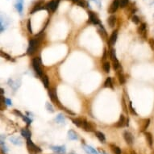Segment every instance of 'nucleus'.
<instances>
[{
	"label": "nucleus",
	"mask_w": 154,
	"mask_h": 154,
	"mask_svg": "<svg viewBox=\"0 0 154 154\" xmlns=\"http://www.w3.org/2000/svg\"><path fill=\"white\" fill-rule=\"evenodd\" d=\"M27 148L29 154H37L41 152V149L38 146H36L31 139L27 140Z\"/></svg>",
	"instance_id": "nucleus-1"
},
{
	"label": "nucleus",
	"mask_w": 154,
	"mask_h": 154,
	"mask_svg": "<svg viewBox=\"0 0 154 154\" xmlns=\"http://www.w3.org/2000/svg\"><path fill=\"white\" fill-rule=\"evenodd\" d=\"M39 44H40V41H39L38 39H32V40H30L29 46H28V48H27V53L28 55H32L36 52V48H38Z\"/></svg>",
	"instance_id": "nucleus-2"
},
{
	"label": "nucleus",
	"mask_w": 154,
	"mask_h": 154,
	"mask_svg": "<svg viewBox=\"0 0 154 154\" xmlns=\"http://www.w3.org/2000/svg\"><path fill=\"white\" fill-rule=\"evenodd\" d=\"M82 128L84 129L86 132H95L96 129V125L93 122H88L85 119H82Z\"/></svg>",
	"instance_id": "nucleus-3"
},
{
	"label": "nucleus",
	"mask_w": 154,
	"mask_h": 154,
	"mask_svg": "<svg viewBox=\"0 0 154 154\" xmlns=\"http://www.w3.org/2000/svg\"><path fill=\"white\" fill-rule=\"evenodd\" d=\"M32 66H33L34 70H35V72L37 73L40 77H42L43 72L41 68V60H40L39 57H36L32 60Z\"/></svg>",
	"instance_id": "nucleus-4"
},
{
	"label": "nucleus",
	"mask_w": 154,
	"mask_h": 154,
	"mask_svg": "<svg viewBox=\"0 0 154 154\" xmlns=\"http://www.w3.org/2000/svg\"><path fill=\"white\" fill-rule=\"evenodd\" d=\"M110 58H111V60L113 61V68H114V69L117 70L119 67H120V64H119L118 59H117L116 53H115V50L114 48L110 49Z\"/></svg>",
	"instance_id": "nucleus-5"
},
{
	"label": "nucleus",
	"mask_w": 154,
	"mask_h": 154,
	"mask_svg": "<svg viewBox=\"0 0 154 154\" xmlns=\"http://www.w3.org/2000/svg\"><path fill=\"white\" fill-rule=\"evenodd\" d=\"M59 2H60V0H53V1L48 2V3L44 6V9H47V10L54 12L57 9Z\"/></svg>",
	"instance_id": "nucleus-6"
},
{
	"label": "nucleus",
	"mask_w": 154,
	"mask_h": 154,
	"mask_svg": "<svg viewBox=\"0 0 154 154\" xmlns=\"http://www.w3.org/2000/svg\"><path fill=\"white\" fill-rule=\"evenodd\" d=\"M88 15H89V19H90V22L91 23L94 24V25L100 24L99 19H98L96 14L94 13L93 11H88Z\"/></svg>",
	"instance_id": "nucleus-7"
},
{
	"label": "nucleus",
	"mask_w": 154,
	"mask_h": 154,
	"mask_svg": "<svg viewBox=\"0 0 154 154\" xmlns=\"http://www.w3.org/2000/svg\"><path fill=\"white\" fill-rule=\"evenodd\" d=\"M119 7V0H113L112 3L110 5L107 11H108V13L110 14H113L118 10Z\"/></svg>",
	"instance_id": "nucleus-8"
},
{
	"label": "nucleus",
	"mask_w": 154,
	"mask_h": 154,
	"mask_svg": "<svg viewBox=\"0 0 154 154\" xmlns=\"http://www.w3.org/2000/svg\"><path fill=\"white\" fill-rule=\"evenodd\" d=\"M117 38H118V30H115L112 32L111 36H110L109 40L107 41V44H108L110 46H113L115 45V42L117 41Z\"/></svg>",
	"instance_id": "nucleus-9"
},
{
	"label": "nucleus",
	"mask_w": 154,
	"mask_h": 154,
	"mask_svg": "<svg viewBox=\"0 0 154 154\" xmlns=\"http://www.w3.org/2000/svg\"><path fill=\"white\" fill-rule=\"evenodd\" d=\"M124 138L126 141V143L129 145H132V144H133L134 143V139H133V135H132V133H130L129 132L126 131L124 132Z\"/></svg>",
	"instance_id": "nucleus-10"
},
{
	"label": "nucleus",
	"mask_w": 154,
	"mask_h": 154,
	"mask_svg": "<svg viewBox=\"0 0 154 154\" xmlns=\"http://www.w3.org/2000/svg\"><path fill=\"white\" fill-rule=\"evenodd\" d=\"M42 9H44V1L41 0V1H39L36 3V5L34 6L32 10L30 11V14H34L35 12L38 11L40 10H42Z\"/></svg>",
	"instance_id": "nucleus-11"
},
{
	"label": "nucleus",
	"mask_w": 154,
	"mask_h": 154,
	"mask_svg": "<svg viewBox=\"0 0 154 154\" xmlns=\"http://www.w3.org/2000/svg\"><path fill=\"white\" fill-rule=\"evenodd\" d=\"M137 32L138 33L140 34V35L142 36L143 38H146V23H141L140 25L138 27V29H137Z\"/></svg>",
	"instance_id": "nucleus-12"
},
{
	"label": "nucleus",
	"mask_w": 154,
	"mask_h": 154,
	"mask_svg": "<svg viewBox=\"0 0 154 154\" xmlns=\"http://www.w3.org/2000/svg\"><path fill=\"white\" fill-rule=\"evenodd\" d=\"M15 7L20 14H22L23 10V0H17Z\"/></svg>",
	"instance_id": "nucleus-13"
},
{
	"label": "nucleus",
	"mask_w": 154,
	"mask_h": 154,
	"mask_svg": "<svg viewBox=\"0 0 154 154\" xmlns=\"http://www.w3.org/2000/svg\"><path fill=\"white\" fill-rule=\"evenodd\" d=\"M117 75H118V79H119V83H120V85H124L126 82V78L124 77V73L122 72V70L117 69Z\"/></svg>",
	"instance_id": "nucleus-14"
},
{
	"label": "nucleus",
	"mask_w": 154,
	"mask_h": 154,
	"mask_svg": "<svg viewBox=\"0 0 154 154\" xmlns=\"http://www.w3.org/2000/svg\"><path fill=\"white\" fill-rule=\"evenodd\" d=\"M124 125H126V121H125V117L124 115H121L120 117H119V121L115 124V127L116 128H122L124 127Z\"/></svg>",
	"instance_id": "nucleus-15"
},
{
	"label": "nucleus",
	"mask_w": 154,
	"mask_h": 154,
	"mask_svg": "<svg viewBox=\"0 0 154 154\" xmlns=\"http://www.w3.org/2000/svg\"><path fill=\"white\" fill-rule=\"evenodd\" d=\"M107 23H108V25L110 26V27H115V23H116V17L115 15H110V16L107 19Z\"/></svg>",
	"instance_id": "nucleus-16"
},
{
	"label": "nucleus",
	"mask_w": 154,
	"mask_h": 154,
	"mask_svg": "<svg viewBox=\"0 0 154 154\" xmlns=\"http://www.w3.org/2000/svg\"><path fill=\"white\" fill-rule=\"evenodd\" d=\"M144 135H145V138H146V140H147L148 144H149V145L150 147H152L153 146V135H152V134H151L150 132H144Z\"/></svg>",
	"instance_id": "nucleus-17"
},
{
	"label": "nucleus",
	"mask_w": 154,
	"mask_h": 154,
	"mask_svg": "<svg viewBox=\"0 0 154 154\" xmlns=\"http://www.w3.org/2000/svg\"><path fill=\"white\" fill-rule=\"evenodd\" d=\"M68 136H69V139L71 140H77L78 139V134L73 130H72V129L68 132Z\"/></svg>",
	"instance_id": "nucleus-18"
},
{
	"label": "nucleus",
	"mask_w": 154,
	"mask_h": 154,
	"mask_svg": "<svg viewBox=\"0 0 154 154\" xmlns=\"http://www.w3.org/2000/svg\"><path fill=\"white\" fill-rule=\"evenodd\" d=\"M50 149L52 150L55 151L57 153H65L66 152V147L65 146H54V145H51Z\"/></svg>",
	"instance_id": "nucleus-19"
},
{
	"label": "nucleus",
	"mask_w": 154,
	"mask_h": 154,
	"mask_svg": "<svg viewBox=\"0 0 154 154\" xmlns=\"http://www.w3.org/2000/svg\"><path fill=\"white\" fill-rule=\"evenodd\" d=\"M95 135H96V137L98 138V140H99L100 142L102 143H105L106 141V137L105 135H104L103 133H102L101 132H98V131H95Z\"/></svg>",
	"instance_id": "nucleus-20"
},
{
	"label": "nucleus",
	"mask_w": 154,
	"mask_h": 154,
	"mask_svg": "<svg viewBox=\"0 0 154 154\" xmlns=\"http://www.w3.org/2000/svg\"><path fill=\"white\" fill-rule=\"evenodd\" d=\"M20 132H21V135H22L24 138H26L27 140L31 139V135H32V134H31V132H30V131L28 130V129L23 128V129L21 130Z\"/></svg>",
	"instance_id": "nucleus-21"
},
{
	"label": "nucleus",
	"mask_w": 154,
	"mask_h": 154,
	"mask_svg": "<svg viewBox=\"0 0 154 154\" xmlns=\"http://www.w3.org/2000/svg\"><path fill=\"white\" fill-rule=\"evenodd\" d=\"M150 124V119H144V122L142 123V126H141L140 128V132H144L148 128V127L149 126Z\"/></svg>",
	"instance_id": "nucleus-22"
},
{
	"label": "nucleus",
	"mask_w": 154,
	"mask_h": 154,
	"mask_svg": "<svg viewBox=\"0 0 154 154\" xmlns=\"http://www.w3.org/2000/svg\"><path fill=\"white\" fill-rule=\"evenodd\" d=\"M110 148L111 149L112 152L115 153V154H121L122 153V151L120 149V148L118 147L117 145H115V144H109Z\"/></svg>",
	"instance_id": "nucleus-23"
},
{
	"label": "nucleus",
	"mask_w": 154,
	"mask_h": 154,
	"mask_svg": "<svg viewBox=\"0 0 154 154\" xmlns=\"http://www.w3.org/2000/svg\"><path fill=\"white\" fill-rule=\"evenodd\" d=\"M99 26H100V29H98V33H99L100 35H101L102 38H104V40L107 39V32H106L105 28H104V27H103V25H102L101 23L99 24Z\"/></svg>",
	"instance_id": "nucleus-24"
},
{
	"label": "nucleus",
	"mask_w": 154,
	"mask_h": 154,
	"mask_svg": "<svg viewBox=\"0 0 154 154\" xmlns=\"http://www.w3.org/2000/svg\"><path fill=\"white\" fill-rule=\"evenodd\" d=\"M10 140L11 141L12 144H15V145H21L23 144V141L20 137H11Z\"/></svg>",
	"instance_id": "nucleus-25"
},
{
	"label": "nucleus",
	"mask_w": 154,
	"mask_h": 154,
	"mask_svg": "<svg viewBox=\"0 0 154 154\" xmlns=\"http://www.w3.org/2000/svg\"><path fill=\"white\" fill-rule=\"evenodd\" d=\"M104 87H108V88H110V89H114V87H113V82H112V80H111V78H110L108 77L107 79L105 82H104Z\"/></svg>",
	"instance_id": "nucleus-26"
},
{
	"label": "nucleus",
	"mask_w": 154,
	"mask_h": 154,
	"mask_svg": "<svg viewBox=\"0 0 154 154\" xmlns=\"http://www.w3.org/2000/svg\"><path fill=\"white\" fill-rule=\"evenodd\" d=\"M42 82H43V84H44V87L45 88H48L49 87V80H48V77L46 75V74H43L42 77Z\"/></svg>",
	"instance_id": "nucleus-27"
},
{
	"label": "nucleus",
	"mask_w": 154,
	"mask_h": 154,
	"mask_svg": "<svg viewBox=\"0 0 154 154\" xmlns=\"http://www.w3.org/2000/svg\"><path fill=\"white\" fill-rule=\"evenodd\" d=\"M72 121L73 123V124H75L77 127L82 128V119H79V118L73 119Z\"/></svg>",
	"instance_id": "nucleus-28"
},
{
	"label": "nucleus",
	"mask_w": 154,
	"mask_h": 154,
	"mask_svg": "<svg viewBox=\"0 0 154 154\" xmlns=\"http://www.w3.org/2000/svg\"><path fill=\"white\" fill-rule=\"evenodd\" d=\"M6 107V98L1 95V98H0V109L1 110H4Z\"/></svg>",
	"instance_id": "nucleus-29"
},
{
	"label": "nucleus",
	"mask_w": 154,
	"mask_h": 154,
	"mask_svg": "<svg viewBox=\"0 0 154 154\" xmlns=\"http://www.w3.org/2000/svg\"><path fill=\"white\" fill-rule=\"evenodd\" d=\"M77 4H78L79 7H81L82 8H86L89 6V3H88V2L87 1V0H80Z\"/></svg>",
	"instance_id": "nucleus-30"
},
{
	"label": "nucleus",
	"mask_w": 154,
	"mask_h": 154,
	"mask_svg": "<svg viewBox=\"0 0 154 154\" xmlns=\"http://www.w3.org/2000/svg\"><path fill=\"white\" fill-rule=\"evenodd\" d=\"M103 70H104V71H105L106 73H109V72H110V63L108 62V61H105V62L103 63Z\"/></svg>",
	"instance_id": "nucleus-31"
},
{
	"label": "nucleus",
	"mask_w": 154,
	"mask_h": 154,
	"mask_svg": "<svg viewBox=\"0 0 154 154\" xmlns=\"http://www.w3.org/2000/svg\"><path fill=\"white\" fill-rule=\"evenodd\" d=\"M56 121L58 122V123H61V124H64L65 123V117L63 116V115H61V114H59L57 117H56Z\"/></svg>",
	"instance_id": "nucleus-32"
},
{
	"label": "nucleus",
	"mask_w": 154,
	"mask_h": 154,
	"mask_svg": "<svg viewBox=\"0 0 154 154\" xmlns=\"http://www.w3.org/2000/svg\"><path fill=\"white\" fill-rule=\"evenodd\" d=\"M46 108H47V110H48L49 112H51V113H53L55 111L53 105H52L51 103H49L48 102H47V103H46Z\"/></svg>",
	"instance_id": "nucleus-33"
},
{
	"label": "nucleus",
	"mask_w": 154,
	"mask_h": 154,
	"mask_svg": "<svg viewBox=\"0 0 154 154\" xmlns=\"http://www.w3.org/2000/svg\"><path fill=\"white\" fill-rule=\"evenodd\" d=\"M132 21L135 24H139L140 23V18L138 17L136 15H133L132 17Z\"/></svg>",
	"instance_id": "nucleus-34"
},
{
	"label": "nucleus",
	"mask_w": 154,
	"mask_h": 154,
	"mask_svg": "<svg viewBox=\"0 0 154 154\" xmlns=\"http://www.w3.org/2000/svg\"><path fill=\"white\" fill-rule=\"evenodd\" d=\"M128 0H119V7L121 8H124L128 4Z\"/></svg>",
	"instance_id": "nucleus-35"
},
{
	"label": "nucleus",
	"mask_w": 154,
	"mask_h": 154,
	"mask_svg": "<svg viewBox=\"0 0 154 154\" xmlns=\"http://www.w3.org/2000/svg\"><path fill=\"white\" fill-rule=\"evenodd\" d=\"M129 110H130V112L132 114V115H137V113L135 111V108L132 107V102H129Z\"/></svg>",
	"instance_id": "nucleus-36"
},
{
	"label": "nucleus",
	"mask_w": 154,
	"mask_h": 154,
	"mask_svg": "<svg viewBox=\"0 0 154 154\" xmlns=\"http://www.w3.org/2000/svg\"><path fill=\"white\" fill-rule=\"evenodd\" d=\"M1 56H2V57H5L6 59H7V60H9V61H14V60L11 57V56H9V55L7 54V53H4L2 51H1Z\"/></svg>",
	"instance_id": "nucleus-37"
},
{
	"label": "nucleus",
	"mask_w": 154,
	"mask_h": 154,
	"mask_svg": "<svg viewBox=\"0 0 154 154\" xmlns=\"http://www.w3.org/2000/svg\"><path fill=\"white\" fill-rule=\"evenodd\" d=\"M27 30H28V32H29L31 34H32V23H31V20H27Z\"/></svg>",
	"instance_id": "nucleus-38"
},
{
	"label": "nucleus",
	"mask_w": 154,
	"mask_h": 154,
	"mask_svg": "<svg viewBox=\"0 0 154 154\" xmlns=\"http://www.w3.org/2000/svg\"><path fill=\"white\" fill-rule=\"evenodd\" d=\"M149 44L150 46V48L154 50V39L153 38H150L149 39Z\"/></svg>",
	"instance_id": "nucleus-39"
},
{
	"label": "nucleus",
	"mask_w": 154,
	"mask_h": 154,
	"mask_svg": "<svg viewBox=\"0 0 154 154\" xmlns=\"http://www.w3.org/2000/svg\"><path fill=\"white\" fill-rule=\"evenodd\" d=\"M122 104H123V107H124V111L126 113H128V107L127 106H126V102H125V99H124V98H122Z\"/></svg>",
	"instance_id": "nucleus-40"
},
{
	"label": "nucleus",
	"mask_w": 154,
	"mask_h": 154,
	"mask_svg": "<svg viewBox=\"0 0 154 154\" xmlns=\"http://www.w3.org/2000/svg\"><path fill=\"white\" fill-rule=\"evenodd\" d=\"M22 118H23V120H25V121H26V123H27V125H30L31 124H32V120H31V119L28 118V117H27V116H25V115H23V116H22Z\"/></svg>",
	"instance_id": "nucleus-41"
},
{
	"label": "nucleus",
	"mask_w": 154,
	"mask_h": 154,
	"mask_svg": "<svg viewBox=\"0 0 154 154\" xmlns=\"http://www.w3.org/2000/svg\"><path fill=\"white\" fill-rule=\"evenodd\" d=\"M87 146H88L89 149H90V151L91 152V153H92V154H98V153L97 152L96 150H95V149H94L93 147H91V146H89V145H87Z\"/></svg>",
	"instance_id": "nucleus-42"
},
{
	"label": "nucleus",
	"mask_w": 154,
	"mask_h": 154,
	"mask_svg": "<svg viewBox=\"0 0 154 154\" xmlns=\"http://www.w3.org/2000/svg\"><path fill=\"white\" fill-rule=\"evenodd\" d=\"M6 103H7V105H11V99H9V98H6Z\"/></svg>",
	"instance_id": "nucleus-43"
},
{
	"label": "nucleus",
	"mask_w": 154,
	"mask_h": 154,
	"mask_svg": "<svg viewBox=\"0 0 154 154\" xmlns=\"http://www.w3.org/2000/svg\"><path fill=\"white\" fill-rule=\"evenodd\" d=\"M106 55H107V49L105 48L104 49V54H103V60L106 59Z\"/></svg>",
	"instance_id": "nucleus-44"
},
{
	"label": "nucleus",
	"mask_w": 154,
	"mask_h": 154,
	"mask_svg": "<svg viewBox=\"0 0 154 154\" xmlns=\"http://www.w3.org/2000/svg\"><path fill=\"white\" fill-rule=\"evenodd\" d=\"M130 154H137V153H136V152H135V150L131 149V151H130Z\"/></svg>",
	"instance_id": "nucleus-45"
},
{
	"label": "nucleus",
	"mask_w": 154,
	"mask_h": 154,
	"mask_svg": "<svg viewBox=\"0 0 154 154\" xmlns=\"http://www.w3.org/2000/svg\"><path fill=\"white\" fill-rule=\"evenodd\" d=\"M100 153H101L102 154H107L104 150H100Z\"/></svg>",
	"instance_id": "nucleus-46"
},
{
	"label": "nucleus",
	"mask_w": 154,
	"mask_h": 154,
	"mask_svg": "<svg viewBox=\"0 0 154 154\" xmlns=\"http://www.w3.org/2000/svg\"><path fill=\"white\" fill-rule=\"evenodd\" d=\"M3 93H4V90H3V89H2V88H1V94H2V95L3 94Z\"/></svg>",
	"instance_id": "nucleus-47"
},
{
	"label": "nucleus",
	"mask_w": 154,
	"mask_h": 154,
	"mask_svg": "<svg viewBox=\"0 0 154 154\" xmlns=\"http://www.w3.org/2000/svg\"><path fill=\"white\" fill-rule=\"evenodd\" d=\"M1 154H5V152L2 149H1Z\"/></svg>",
	"instance_id": "nucleus-48"
},
{
	"label": "nucleus",
	"mask_w": 154,
	"mask_h": 154,
	"mask_svg": "<svg viewBox=\"0 0 154 154\" xmlns=\"http://www.w3.org/2000/svg\"><path fill=\"white\" fill-rule=\"evenodd\" d=\"M151 154H154V150L152 151V153H151Z\"/></svg>",
	"instance_id": "nucleus-49"
},
{
	"label": "nucleus",
	"mask_w": 154,
	"mask_h": 154,
	"mask_svg": "<svg viewBox=\"0 0 154 154\" xmlns=\"http://www.w3.org/2000/svg\"><path fill=\"white\" fill-rule=\"evenodd\" d=\"M55 154H62V153H55Z\"/></svg>",
	"instance_id": "nucleus-50"
},
{
	"label": "nucleus",
	"mask_w": 154,
	"mask_h": 154,
	"mask_svg": "<svg viewBox=\"0 0 154 154\" xmlns=\"http://www.w3.org/2000/svg\"><path fill=\"white\" fill-rule=\"evenodd\" d=\"M124 154H128L127 153H124Z\"/></svg>",
	"instance_id": "nucleus-51"
},
{
	"label": "nucleus",
	"mask_w": 154,
	"mask_h": 154,
	"mask_svg": "<svg viewBox=\"0 0 154 154\" xmlns=\"http://www.w3.org/2000/svg\"><path fill=\"white\" fill-rule=\"evenodd\" d=\"M71 154H73V153H71Z\"/></svg>",
	"instance_id": "nucleus-52"
}]
</instances>
